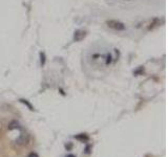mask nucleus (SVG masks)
Segmentation results:
<instances>
[{
  "label": "nucleus",
  "mask_w": 168,
  "mask_h": 157,
  "mask_svg": "<svg viewBox=\"0 0 168 157\" xmlns=\"http://www.w3.org/2000/svg\"><path fill=\"white\" fill-rule=\"evenodd\" d=\"M107 25H108L110 28L116 30H125V25H124L123 23L119 22V21H116V20L107 21Z\"/></svg>",
  "instance_id": "obj_1"
},
{
  "label": "nucleus",
  "mask_w": 168,
  "mask_h": 157,
  "mask_svg": "<svg viewBox=\"0 0 168 157\" xmlns=\"http://www.w3.org/2000/svg\"><path fill=\"white\" fill-rule=\"evenodd\" d=\"M30 141V136H28L27 134H21L20 136L18 137V138L16 139V144L18 145H26Z\"/></svg>",
  "instance_id": "obj_2"
},
{
  "label": "nucleus",
  "mask_w": 168,
  "mask_h": 157,
  "mask_svg": "<svg viewBox=\"0 0 168 157\" xmlns=\"http://www.w3.org/2000/svg\"><path fill=\"white\" fill-rule=\"evenodd\" d=\"M74 137H75L77 141H79L81 142H87L88 141H89V136H88L87 134H85V133H81V134H78V135H75Z\"/></svg>",
  "instance_id": "obj_3"
},
{
  "label": "nucleus",
  "mask_w": 168,
  "mask_h": 157,
  "mask_svg": "<svg viewBox=\"0 0 168 157\" xmlns=\"http://www.w3.org/2000/svg\"><path fill=\"white\" fill-rule=\"evenodd\" d=\"M9 130H14V129H20V124H19L17 120H13V122H11L8 126Z\"/></svg>",
  "instance_id": "obj_4"
},
{
  "label": "nucleus",
  "mask_w": 168,
  "mask_h": 157,
  "mask_svg": "<svg viewBox=\"0 0 168 157\" xmlns=\"http://www.w3.org/2000/svg\"><path fill=\"white\" fill-rule=\"evenodd\" d=\"M20 103H22V104H24V105L26 106V107L28 108V109H30L31 111H34V107L32 105H31V103L28 102V101H26V100H23V98H20Z\"/></svg>",
  "instance_id": "obj_5"
},
{
  "label": "nucleus",
  "mask_w": 168,
  "mask_h": 157,
  "mask_svg": "<svg viewBox=\"0 0 168 157\" xmlns=\"http://www.w3.org/2000/svg\"><path fill=\"white\" fill-rule=\"evenodd\" d=\"M27 157H39V155H38V153H36V152H31L27 155Z\"/></svg>",
  "instance_id": "obj_6"
},
{
  "label": "nucleus",
  "mask_w": 168,
  "mask_h": 157,
  "mask_svg": "<svg viewBox=\"0 0 168 157\" xmlns=\"http://www.w3.org/2000/svg\"><path fill=\"white\" fill-rule=\"evenodd\" d=\"M40 57H41V64L44 65V63H45V55H44V54L41 52V54H40Z\"/></svg>",
  "instance_id": "obj_7"
},
{
  "label": "nucleus",
  "mask_w": 168,
  "mask_h": 157,
  "mask_svg": "<svg viewBox=\"0 0 168 157\" xmlns=\"http://www.w3.org/2000/svg\"><path fill=\"white\" fill-rule=\"evenodd\" d=\"M90 148H92V146H90V145H88V146L85 148V150H84V152H85L86 154H89V153H90V151H89Z\"/></svg>",
  "instance_id": "obj_8"
},
{
  "label": "nucleus",
  "mask_w": 168,
  "mask_h": 157,
  "mask_svg": "<svg viewBox=\"0 0 168 157\" xmlns=\"http://www.w3.org/2000/svg\"><path fill=\"white\" fill-rule=\"evenodd\" d=\"M65 148L67 149V151H69V150H71V148H73V145H68V146H67V145H66Z\"/></svg>",
  "instance_id": "obj_9"
},
{
  "label": "nucleus",
  "mask_w": 168,
  "mask_h": 157,
  "mask_svg": "<svg viewBox=\"0 0 168 157\" xmlns=\"http://www.w3.org/2000/svg\"><path fill=\"white\" fill-rule=\"evenodd\" d=\"M65 157H76V156L74 155V154H68V155H66Z\"/></svg>",
  "instance_id": "obj_10"
}]
</instances>
